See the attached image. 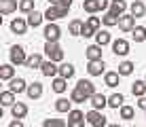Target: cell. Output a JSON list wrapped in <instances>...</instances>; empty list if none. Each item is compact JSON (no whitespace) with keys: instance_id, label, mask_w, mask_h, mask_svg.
Segmentation results:
<instances>
[{"instance_id":"6da1fadb","label":"cell","mask_w":146,"mask_h":127,"mask_svg":"<svg viewBox=\"0 0 146 127\" xmlns=\"http://www.w3.org/2000/svg\"><path fill=\"white\" fill-rule=\"evenodd\" d=\"M95 93H98V91H95V85L91 83V80L80 78L76 83V87L72 89V93H70V100H72L74 104H83V102L91 100Z\"/></svg>"},{"instance_id":"7a4b0ae2","label":"cell","mask_w":146,"mask_h":127,"mask_svg":"<svg viewBox=\"0 0 146 127\" xmlns=\"http://www.w3.org/2000/svg\"><path fill=\"white\" fill-rule=\"evenodd\" d=\"M110 2H112V0H85L83 9H85V13L95 15L98 11H106V9L110 7Z\"/></svg>"},{"instance_id":"3957f363","label":"cell","mask_w":146,"mask_h":127,"mask_svg":"<svg viewBox=\"0 0 146 127\" xmlns=\"http://www.w3.org/2000/svg\"><path fill=\"white\" fill-rule=\"evenodd\" d=\"M70 9H64V7H59V4H55V7H51L49 4V9L44 11V19H47L49 23H55L57 19H62V17H66Z\"/></svg>"},{"instance_id":"277c9868","label":"cell","mask_w":146,"mask_h":127,"mask_svg":"<svg viewBox=\"0 0 146 127\" xmlns=\"http://www.w3.org/2000/svg\"><path fill=\"white\" fill-rule=\"evenodd\" d=\"M9 59H11L13 66H21L28 62V55L26 51H23V47H19V45H13L11 51H9Z\"/></svg>"},{"instance_id":"5b68a950","label":"cell","mask_w":146,"mask_h":127,"mask_svg":"<svg viewBox=\"0 0 146 127\" xmlns=\"http://www.w3.org/2000/svg\"><path fill=\"white\" fill-rule=\"evenodd\" d=\"M44 53H47V57L51 59V62H62L64 59V51L59 47L57 43H44Z\"/></svg>"},{"instance_id":"8992f818","label":"cell","mask_w":146,"mask_h":127,"mask_svg":"<svg viewBox=\"0 0 146 127\" xmlns=\"http://www.w3.org/2000/svg\"><path fill=\"white\" fill-rule=\"evenodd\" d=\"M100 23H102V19L100 17H89L87 21H85V25H83V34L80 36H85V38H89V36H95V34L100 32Z\"/></svg>"},{"instance_id":"52a82bcc","label":"cell","mask_w":146,"mask_h":127,"mask_svg":"<svg viewBox=\"0 0 146 127\" xmlns=\"http://www.w3.org/2000/svg\"><path fill=\"white\" fill-rule=\"evenodd\" d=\"M87 123L91 125V127H108V123H106V116H104L100 110H89L87 112Z\"/></svg>"},{"instance_id":"ba28073f","label":"cell","mask_w":146,"mask_h":127,"mask_svg":"<svg viewBox=\"0 0 146 127\" xmlns=\"http://www.w3.org/2000/svg\"><path fill=\"white\" fill-rule=\"evenodd\" d=\"M42 34H44V38H47V43H57L59 36H62V30H59L57 23H49V25H44Z\"/></svg>"},{"instance_id":"9c48e42d","label":"cell","mask_w":146,"mask_h":127,"mask_svg":"<svg viewBox=\"0 0 146 127\" xmlns=\"http://www.w3.org/2000/svg\"><path fill=\"white\" fill-rule=\"evenodd\" d=\"M85 121H87V114L80 110L68 112V127H85Z\"/></svg>"},{"instance_id":"30bf717a","label":"cell","mask_w":146,"mask_h":127,"mask_svg":"<svg viewBox=\"0 0 146 127\" xmlns=\"http://www.w3.org/2000/svg\"><path fill=\"white\" fill-rule=\"evenodd\" d=\"M119 28L123 30V32H133L135 28H138V25H135V17L131 13L129 15H123V17L119 19Z\"/></svg>"},{"instance_id":"8fae6325","label":"cell","mask_w":146,"mask_h":127,"mask_svg":"<svg viewBox=\"0 0 146 127\" xmlns=\"http://www.w3.org/2000/svg\"><path fill=\"white\" fill-rule=\"evenodd\" d=\"M112 53H114V55H127V53H129V43H127L125 38L112 40Z\"/></svg>"},{"instance_id":"7c38bea8","label":"cell","mask_w":146,"mask_h":127,"mask_svg":"<svg viewBox=\"0 0 146 127\" xmlns=\"http://www.w3.org/2000/svg\"><path fill=\"white\" fill-rule=\"evenodd\" d=\"M125 9H127V2H125V0H112V2H110V11L108 13H112L114 17H123L125 15Z\"/></svg>"},{"instance_id":"4fadbf2b","label":"cell","mask_w":146,"mask_h":127,"mask_svg":"<svg viewBox=\"0 0 146 127\" xmlns=\"http://www.w3.org/2000/svg\"><path fill=\"white\" fill-rule=\"evenodd\" d=\"M40 72H42L44 76H59V66L55 64V62H51V59H47V62L42 64V68H40Z\"/></svg>"},{"instance_id":"5bb4252c","label":"cell","mask_w":146,"mask_h":127,"mask_svg":"<svg viewBox=\"0 0 146 127\" xmlns=\"http://www.w3.org/2000/svg\"><path fill=\"white\" fill-rule=\"evenodd\" d=\"M9 91H13V93H23V91H28V83L17 76V78L9 80Z\"/></svg>"},{"instance_id":"9a60e30c","label":"cell","mask_w":146,"mask_h":127,"mask_svg":"<svg viewBox=\"0 0 146 127\" xmlns=\"http://www.w3.org/2000/svg\"><path fill=\"white\" fill-rule=\"evenodd\" d=\"M85 55H87L89 62H102V47L100 45H91V47H87Z\"/></svg>"},{"instance_id":"2e32d148","label":"cell","mask_w":146,"mask_h":127,"mask_svg":"<svg viewBox=\"0 0 146 127\" xmlns=\"http://www.w3.org/2000/svg\"><path fill=\"white\" fill-rule=\"evenodd\" d=\"M91 106H93V110H100V112H102V110L108 106V98L104 93H95L91 98Z\"/></svg>"},{"instance_id":"e0dca14e","label":"cell","mask_w":146,"mask_h":127,"mask_svg":"<svg viewBox=\"0 0 146 127\" xmlns=\"http://www.w3.org/2000/svg\"><path fill=\"white\" fill-rule=\"evenodd\" d=\"M11 30H13L15 34H26V30H28V19L15 17L13 21H11Z\"/></svg>"},{"instance_id":"ac0fdd59","label":"cell","mask_w":146,"mask_h":127,"mask_svg":"<svg viewBox=\"0 0 146 127\" xmlns=\"http://www.w3.org/2000/svg\"><path fill=\"white\" fill-rule=\"evenodd\" d=\"M19 9V2L17 0H0V13L2 15H11L13 11Z\"/></svg>"},{"instance_id":"d6986e66","label":"cell","mask_w":146,"mask_h":127,"mask_svg":"<svg viewBox=\"0 0 146 127\" xmlns=\"http://www.w3.org/2000/svg\"><path fill=\"white\" fill-rule=\"evenodd\" d=\"M104 68H106L104 59H102V62H89V66H87V72L91 74V76H102V74H106V72H104Z\"/></svg>"},{"instance_id":"ffe728a7","label":"cell","mask_w":146,"mask_h":127,"mask_svg":"<svg viewBox=\"0 0 146 127\" xmlns=\"http://www.w3.org/2000/svg\"><path fill=\"white\" fill-rule=\"evenodd\" d=\"M72 104H74L72 100L59 98V100H55V110H57V112H72Z\"/></svg>"},{"instance_id":"44dd1931","label":"cell","mask_w":146,"mask_h":127,"mask_svg":"<svg viewBox=\"0 0 146 127\" xmlns=\"http://www.w3.org/2000/svg\"><path fill=\"white\" fill-rule=\"evenodd\" d=\"M11 114H13V119H19V121H21L23 116L28 114V106L23 104V102H17L15 106H11Z\"/></svg>"},{"instance_id":"7402d4cb","label":"cell","mask_w":146,"mask_h":127,"mask_svg":"<svg viewBox=\"0 0 146 127\" xmlns=\"http://www.w3.org/2000/svg\"><path fill=\"white\" fill-rule=\"evenodd\" d=\"M26 93H28L30 100H38L40 95H42V85H40L38 80H34L32 85H28V91H26Z\"/></svg>"},{"instance_id":"603a6c76","label":"cell","mask_w":146,"mask_h":127,"mask_svg":"<svg viewBox=\"0 0 146 127\" xmlns=\"http://www.w3.org/2000/svg\"><path fill=\"white\" fill-rule=\"evenodd\" d=\"M42 55L40 53H32V55H28V62H26V66L30 70H36V68H42Z\"/></svg>"},{"instance_id":"cb8c5ba5","label":"cell","mask_w":146,"mask_h":127,"mask_svg":"<svg viewBox=\"0 0 146 127\" xmlns=\"http://www.w3.org/2000/svg\"><path fill=\"white\" fill-rule=\"evenodd\" d=\"M0 78H2V80H13V78H15V68H13V64L0 66Z\"/></svg>"},{"instance_id":"d4e9b609","label":"cell","mask_w":146,"mask_h":127,"mask_svg":"<svg viewBox=\"0 0 146 127\" xmlns=\"http://www.w3.org/2000/svg\"><path fill=\"white\" fill-rule=\"evenodd\" d=\"M131 93L135 98H146V80H135L131 85Z\"/></svg>"},{"instance_id":"484cf974","label":"cell","mask_w":146,"mask_h":127,"mask_svg":"<svg viewBox=\"0 0 146 127\" xmlns=\"http://www.w3.org/2000/svg\"><path fill=\"white\" fill-rule=\"evenodd\" d=\"M83 25H85V21H80V19H72L70 25H68V32L72 34V36H80V34H83Z\"/></svg>"},{"instance_id":"4316f807","label":"cell","mask_w":146,"mask_h":127,"mask_svg":"<svg viewBox=\"0 0 146 127\" xmlns=\"http://www.w3.org/2000/svg\"><path fill=\"white\" fill-rule=\"evenodd\" d=\"M51 85H53V91H55V93H64V91L68 89V80L62 78V76H55Z\"/></svg>"},{"instance_id":"83f0119b","label":"cell","mask_w":146,"mask_h":127,"mask_svg":"<svg viewBox=\"0 0 146 127\" xmlns=\"http://www.w3.org/2000/svg\"><path fill=\"white\" fill-rule=\"evenodd\" d=\"M129 11H131L133 17H144V13H146V7H144V2L142 0H135V2L129 7Z\"/></svg>"},{"instance_id":"f1b7e54d","label":"cell","mask_w":146,"mask_h":127,"mask_svg":"<svg viewBox=\"0 0 146 127\" xmlns=\"http://www.w3.org/2000/svg\"><path fill=\"white\" fill-rule=\"evenodd\" d=\"M123 102H125V98H123V93H112L108 98V106L110 108H123Z\"/></svg>"},{"instance_id":"f546056e","label":"cell","mask_w":146,"mask_h":127,"mask_svg":"<svg viewBox=\"0 0 146 127\" xmlns=\"http://www.w3.org/2000/svg\"><path fill=\"white\" fill-rule=\"evenodd\" d=\"M42 19H44V15H42V13L32 11V13L28 15V25H32V28H38V25L42 23Z\"/></svg>"},{"instance_id":"4dcf8cb0","label":"cell","mask_w":146,"mask_h":127,"mask_svg":"<svg viewBox=\"0 0 146 127\" xmlns=\"http://www.w3.org/2000/svg\"><path fill=\"white\" fill-rule=\"evenodd\" d=\"M0 104L2 106H15L17 102H15V93L13 91H2L0 93Z\"/></svg>"},{"instance_id":"1f68e13d","label":"cell","mask_w":146,"mask_h":127,"mask_svg":"<svg viewBox=\"0 0 146 127\" xmlns=\"http://www.w3.org/2000/svg\"><path fill=\"white\" fill-rule=\"evenodd\" d=\"M112 43V38H110V34L106 32V30H100L98 34H95V45H100V47H104V45Z\"/></svg>"},{"instance_id":"d6a6232c","label":"cell","mask_w":146,"mask_h":127,"mask_svg":"<svg viewBox=\"0 0 146 127\" xmlns=\"http://www.w3.org/2000/svg\"><path fill=\"white\" fill-rule=\"evenodd\" d=\"M59 76H62V78H72L74 76V66L72 64H62L59 66Z\"/></svg>"},{"instance_id":"836d02e7","label":"cell","mask_w":146,"mask_h":127,"mask_svg":"<svg viewBox=\"0 0 146 127\" xmlns=\"http://www.w3.org/2000/svg\"><path fill=\"white\" fill-rule=\"evenodd\" d=\"M119 72H106L104 74V83H106V87H117L119 85Z\"/></svg>"},{"instance_id":"e575fe53","label":"cell","mask_w":146,"mask_h":127,"mask_svg":"<svg viewBox=\"0 0 146 127\" xmlns=\"http://www.w3.org/2000/svg\"><path fill=\"white\" fill-rule=\"evenodd\" d=\"M133 68H135L133 62H123V64H119V70H117V72H119L121 76H129V74L133 72Z\"/></svg>"},{"instance_id":"d590c367","label":"cell","mask_w":146,"mask_h":127,"mask_svg":"<svg viewBox=\"0 0 146 127\" xmlns=\"http://www.w3.org/2000/svg\"><path fill=\"white\" fill-rule=\"evenodd\" d=\"M42 127H68V123L64 119H44Z\"/></svg>"},{"instance_id":"8d00e7d4","label":"cell","mask_w":146,"mask_h":127,"mask_svg":"<svg viewBox=\"0 0 146 127\" xmlns=\"http://www.w3.org/2000/svg\"><path fill=\"white\" fill-rule=\"evenodd\" d=\"M19 11H23V13H32V11H36L34 9V0H19Z\"/></svg>"},{"instance_id":"74e56055","label":"cell","mask_w":146,"mask_h":127,"mask_svg":"<svg viewBox=\"0 0 146 127\" xmlns=\"http://www.w3.org/2000/svg\"><path fill=\"white\" fill-rule=\"evenodd\" d=\"M133 40H135V43L146 40V28H144V25H138V28L133 30Z\"/></svg>"},{"instance_id":"f35d334b","label":"cell","mask_w":146,"mask_h":127,"mask_svg":"<svg viewBox=\"0 0 146 127\" xmlns=\"http://www.w3.org/2000/svg\"><path fill=\"white\" fill-rule=\"evenodd\" d=\"M102 23L108 25V28H112V25H119V17H114L112 13H106V15L102 17Z\"/></svg>"},{"instance_id":"ab89813d","label":"cell","mask_w":146,"mask_h":127,"mask_svg":"<svg viewBox=\"0 0 146 127\" xmlns=\"http://www.w3.org/2000/svg\"><path fill=\"white\" fill-rule=\"evenodd\" d=\"M133 114H135V110L131 106H123V108H121V119L129 121V119H133Z\"/></svg>"},{"instance_id":"60d3db41","label":"cell","mask_w":146,"mask_h":127,"mask_svg":"<svg viewBox=\"0 0 146 127\" xmlns=\"http://www.w3.org/2000/svg\"><path fill=\"white\" fill-rule=\"evenodd\" d=\"M59 7H64V9H70V7H72V0H59Z\"/></svg>"},{"instance_id":"b9f144b4","label":"cell","mask_w":146,"mask_h":127,"mask_svg":"<svg viewBox=\"0 0 146 127\" xmlns=\"http://www.w3.org/2000/svg\"><path fill=\"white\" fill-rule=\"evenodd\" d=\"M9 127H23V123H21L19 119H13L11 123H9Z\"/></svg>"},{"instance_id":"7bdbcfd3","label":"cell","mask_w":146,"mask_h":127,"mask_svg":"<svg viewBox=\"0 0 146 127\" xmlns=\"http://www.w3.org/2000/svg\"><path fill=\"white\" fill-rule=\"evenodd\" d=\"M138 108L146 110V98H140V100H138Z\"/></svg>"},{"instance_id":"ee69618b","label":"cell","mask_w":146,"mask_h":127,"mask_svg":"<svg viewBox=\"0 0 146 127\" xmlns=\"http://www.w3.org/2000/svg\"><path fill=\"white\" fill-rule=\"evenodd\" d=\"M51 2V7H55V4H59V0H49Z\"/></svg>"},{"instance_id":"f6af8a7d","label":"cell","mask_w":146,"mask_h":127,"mask_svg":"<svg viewBox=\"0 0 146 127\" xmlns=\"http://www.w3.org/2000/svg\"><path fill=\"white\" fill-rule=\"evenodd\" d=\"M108 127H121V125L119 123H112V125H108Z\"/></svg>"},{"instance_id":"bcb514c9","label":"cell","mask_w":146,"mask_h":127,"mask_svg":"<svg viewBox=\"0 0 146 127\" xmlns=\"http://www.w3.org/2000/svg\"><path fill=\"white\" fill-rule=\"evenodd\" d=\"M83 2H85V0H83Z\"/></svg>"},{"instance_id":"7dc6e473","label":"cell","mask_w":146,"mask_h":127,"mask_svg":"<svg viewBox=\"0 0 146 127\" xmlns=\"http://www.w3.org/2000/svg\"><path fill=\"white\" fill-rule=\"evenodd\" d=\"M135 127H138V125H135Z\"/></svg>"},{"instance_id":"c3c4849f","label":"cell","mask_w":146,"mask_h":127,"mask_svg":"<svg viewBox=\"0 0 146 127\" xmlns=\"http://www.w3.org/2000/svg\"><path fill=\"white\" fill-rule=\"evenodd\" d=\"M144 80H146V78H144Z\"/></svg>"}]
</instances>
